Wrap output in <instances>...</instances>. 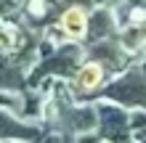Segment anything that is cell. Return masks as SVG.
Listing matches in <instances>:
<instances>
[{"mask_svg":"<svg viewBox=\"0 0 146 143\" xmlns=\"http://www.w3.org/2000/svg\"><path fill=\"white\" fill-rule=\"evenodd\" d=\"M3 24H5V21H3V16H0V27H3Z\"/></svg>","mask_w":146,"mask_h":143,"instance_id":"cell-13","label":"cell"},{"mask_svg":"<svg viewBox=\"0 0 146 143\" xmlns=\"http://www.w3.org/2000/svg\"><path fill=\"white\" fill-rule=\"evenodd\" d=\"M50 138V130L42 122H29L16 117L8 109H0V143L3 140H19V143H45Z\"/></svg>","mask_w":146,"mask_h":143,"instance_id":"cell-6","label":"cell"},{"mask_svg":"<svg viewBox=\"0 0 146 143\" xmlns=\"http://www.w3.org/2000/svg\"><path fill=\"white\" fill-rule=\"evenodd\" d=\"M85 43H61L29 69V88H42L48 80H72L74 72L85 61Z\"/></svg>","mask_w":146,"mask_h":143,"instance_id":"cell-1","label":"cell"},{"mask_svg":"<svg viewBox=\"0 0 146 143\" xmlns=\"http://www.w3.org/2000/svg\"><path fill=\"white\" fill-rule=\"evenodd\" d=\"M3 143H19V140H3Z\"/></svg>","mask_w":146,"mask_h":143,"instance_id":"cell-12","label":"cell"},{"mask_svg":"<svg viewBox=\"0 0 146 143\" xmlns=\"http://www.w3.org/2000/svg\"><path fill=\"white\" fill-rule=\"evenodd\" d=\"M138 64H141V69H143V74H146V53H143V56L138 58Z\"/></svg>","mask_w":146,"mask_h":143,"instance_id":"cell-11","label":"cell"},{"mask_svg":"<svg viewBox=\"0 0 146 143\" xmlns=\"http://www.w3.org/2000/svg\"><path fill=\"white\" fill-rule=\"evenodd\" d=\"M29 69L24 66L16 53L0 50V93L3 90H27L29 88Z\"/></svg>","mask_w":146,"mask_h":143,"instance_id":"cell-8","label":"cell"},{"mask_svg":"<svg viewBox=\"0 0 146 143\" xmlns=\"http://www.w3.org/2000/svg\"><path fill=\"white\" fill-rule=\"evenodd\" d=\"M109 80H111V74L106 72V66H104V64L93 61V58H85V61L80 64V69L74 72V77H72V80H66V82H69V90H72L74 101L93 103L96 93L106 85Z\"/></svg>","mask_w":146,"mask_h":143,"instance_id":"cell-5","label":"cell"},{"mask_svg":"<svg viewBox=\"0 0 146 143\" xmlns=\"http://www.w3.org/2000/svg\"><path fill=\"white\" fill-rule=\"evenodd\" d=\"M106 98L125 109H146V74L141 69V64L135 61L133 66H127L122 74L111 77L104 88L96 93V98Z\"/></svg>","mask_w":146,"mask_h":143,"instance_id":"cell-2","label":"cell"},{"mask_svg":"<svg viewBox=\"0 0 146 143\" xmlns=\"http://www.w3.org/2000/svg\"><path fill=\"white\" fill-rule=\"evenodd\" d=\"M122 24L117 19V11L111 5L98 3L90 11V27H88V40L85 43H98V40H109V37H119Z\"/></svg>","mask_w":146,"mask_h":143,"instance_id":"cell-7","label":"cell"},{"mask_svg":"<svg viewBox=\"0 0 146 143\" xmlns=\"http://www.w3.org/2000/svg\"><path fill=\"white\" fill-rule=\"evenodd\" d=\"M85 56L93 58V61H98V64H104L111 77L122 74L127 66H133L135 61H138L130 50L119 43V37L98 40V43H85Z\"/></svg>","mask_w":146,"mask_h":143,"instance_id":"cell-4","label":"cell"},{"mask_svg":"<svg viewBox=\"0 0 146 143\" xmlns=\"http://www.w3.org/2000/svg\"><path fill=\"white\" fill-rule=\"evenodd\" d=\"M27 8V0H0V16L8 24H19Z\"/></svg>","mask_w":146,"mask_h":143,"instance_id":"cell-9","label":"cell"},{"mask_svg":"<svg viewBox=\"0 0 146 143\" xmlns=\"http://www.w3.org/2000/svg\"><path fill=\"white\" fill-rule=\"evenodd\" d=\"M130 130L135 143H146V109H133L130 111Z\"/></svg>","mask_w":146,"mask_h":143,"instance_id":"cell-10","label":"cell"},{"mask_svg":"<svg viewBox=\"0 0 146 143\" xmlns=\"http://www.w3.org/2000/svg\"><path fill=\"white\" fill-rule=\"evenodd\" d=\"M98 109V127L96 132L101 138H106L109 143H135L133 130H130V111L125 106L114 103V101L98 98L93 101Z\"/></svg>","mask_w":146,"mask_h":143,"instance_id":"cell-3","label":"cell"}]
</instances>
